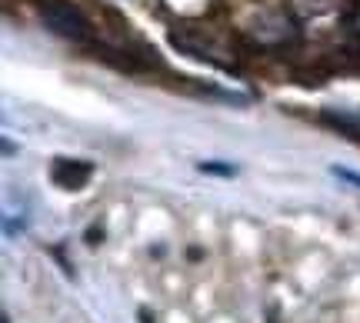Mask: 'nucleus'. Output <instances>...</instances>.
<instances>
[{"label": "nucleus", "instance_id": "f03ea898", "mask_svg": "<svg viewBox=\"0 0 360 323\" xmlns=\"http://www.w3.org/2000/svg\"><path fill=\"white\" fill-rule=\"evenodd\" d=\"M94 177V164L90 160H77V157H57L51 164V180L60 190H84Z\"/></svg>", "mask_w": 360, "mask_h": 323}, {"label": "nucleus", "instance_id": "f257e3e1", "mask_svg": "<svg viewBox=\"0 0 360 323\" xmlns=\"http://www.w3.org/2000/svg\"><path fill=\"white\" fill-rule=\"evenodd\" d=\"M37 13H40V20H44V27L51 34H57V37L74 40V44H87L94 37L90 20L70 0H37Z\"/></svg>", "mask_w": 360, "mask_h": 323}, {"label": "nucleus", "instance_id": "20e7f679", "mask_svg": "<svg viewBox=\"0 0 360 323\" xmlns=\"http://www.w3.org/2000/svg\"><path fill=\"white\" fill-rule=\"evenodd\" d=\"M200 170H207V173H224V177L233 173V167H227V164H200Z\"/></svg>", "mask_w": 360, "mask_h": 323}, {"label": "nucleus", "instance_id": "7ed1b4c3", "mask_svg": "<svg viewBox=\"0 0 360 323\" xmlns=\"http://www.w3.org/2000/svg\"><path fill=\"white\" fill-rule=\"evenodd\" d=\"M334 170V177H340V180H347V183H354L360 190V173H354V170H347V167H330Z\"/></svg>", "mask_w": 360, "mask_h": 323}]
</instances>
